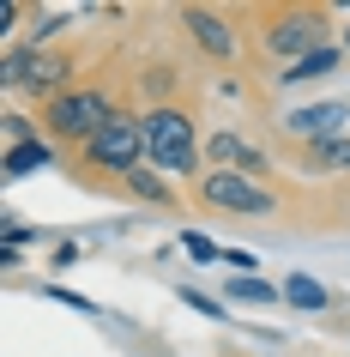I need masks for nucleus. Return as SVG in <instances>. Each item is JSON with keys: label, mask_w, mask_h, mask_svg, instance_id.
<instances>
[{"label": "nucleus", "mask_w": 350, "mask_h": 357, "mask_svg": "<svg viewBox=\"0 0 350 357\" xmlns=\"http://www.w3.org/2000/svg\"><path fill=\"white\" fill-rule=\"evenodd\" d=\"M193 194H200V206L223 212V218H272L278 212V194L260 176H241V169H205L193 182Z\"/></svg>", "instance_id": "nucleus-4"}, {"label": "nucleus", "mask_w": 350, "mask_h": 357, "mask_svg": "<svg viewBox=\"0 0 350 357\" xmlns=\"http://www.w3.org/2000/svg\"><path fill=\"white\" fill-rule=\"evenodd\" d=\"M73 79V55H61V49H6V61H0V85L6 91H31V97H49L55 103L61 91H73L67 85Z\"/></svg>", "instance_id": "nucleus-6"}, {"label": "nucleus", "mask_w": 350, "mask_h": 357, "mask_svg": "<svg viewBox=\"0 0 350 357\" xmlns=\"http://www.w3.org/2000/svg\"><path fill=\"white\" fill-rule=\"evenodd\" d=\"M121 188H127L133 200H139V206H175V194H169L164 169H151V164H139V169L127 176V182H121Z\"/></svg>", "instance_id": "nucleus-14"}, {"label": "nucleus", "mask_w": 350, "mask_h": 357, "mask_svg": "<svg viewBox=\"0 0 350 357\" xmlns=\"http://www.w3.org/2000/svg\"><path fill=\"white\" fill-rule=\"evenodd\" d=\"M205 146H200V121L187 109H175V103H157V109H145V164L164 169V176H175V182H200Z\"/></svg>", "instance_id": "nucleus-1"}, {"label": "nucleus", "mask_w": 350, "mask_h": 357, "mask_svg": "<svg viewBox=\"0 0 350 357\" xmlns=\"http://www.w3.org/2000/svg\"><path fill=\"white\" fill-rule=\"evenodd\" d=\"M182 24L212 61H236V31L223 24V13H212V6H182Z\"/></svg>", "instance_id": "nucleus-9"}, {"label": "nucleus", "mask_w": 350, "mask_h": 357, "mask_svg": "<svg viewBox=\"0 0 350 357\" xmlns=\"http://www.w3.org/2000/svg\"><path fill=\"white\" fill-rule=\"evenodd\" d=\"M223 297L230 303H260V309H272V303H284V284H266V279H241V273H230V284H223Z\"/></svg>", "instance_id": "nucleus-15"}, {"label": "nucleus", "mask_w": 350, "mask_h": 357, "mask_svg": "<svg viewBox=\"0 0 350 357\" xmlns=\"http://www.w3.org/2000/svg\"><path fill=\"white\" fill-rule=\"evenodd\" d=\"M278 128L290 133L296 146H314V139H338L350 133V103H308V109H284Z\"/></svg>", "instance_id": "nucleus-7"}, {"label": "nucleus", "mask_w": 350, "mask_h": 357, "mask_svg": "<svg viewBox=\"0 0 350 357\" xmlns=\"http://www.w3.org/2000/svg\"><path fill=\"white\" fill-rule=\"evenodd\" d=\"M284 309H302V315H326L332 309V291L320 279H308V273H290L284 279Z\"/></svg>", "instance_id": "nucleus-13"}, {"label": "nucleus", "mask_w": 350, "mask_h": 357, "mask_svg": "<svg viewBox=\"0 0 350 357\" xmlns=\"http://www.w3.org/2000/svg\"><path fill=\"white\" fill-rule=\"evenodd\" d=\"M223 266H236L241 279H248V273L260 266V255H248V248H223Z\"/></svg>", "instance_id": "nucleus-19"}, {"label": "nucleus", "mask_w": 350, "mask_h": 357, "mask_svg": "<svg viewBox=\"0 0 350 357\" xmlns=\"http://www.w3.org/2000/svg\"><path fill=\"white\" fill-rule=\"evenodd\" d=\"M139 164H145V115L115 109L109 121L97 128V139L85 146V169H103V176H121V182H127Z\"/></svg>", "instance_id": "nucleus-5"}, {"label": "nucleus", "mask_w": 350, "mask_h": 357, "mask_svg": "<svg viewBox=\"0 0 350 357\" xmlns=\"http://www.w3.org/2000/svg\"><path fill=\"white\" fill-rule=\"evenodd\" d=\"M42 297H55V303H67V309H79V315H103V309H97L91 297H79V291H67V284H49V291H42Z\"/></svg>", "instance_id": "nucleus-18"}, {"label": "nucleus", "mask_w": 350, "mask_h": 357, "mask_svg": "<svg viewBox=\"0 0 350 357\" xmlns=\"http://www.w3.org/2000/svg\"><path fill=\"white\" fill-rule=\"evenodd\" d=\"M344 67V43H326V49H314L308 61H296L290 73H278V85H314V79H326Z\"/></svg>", "instance_id": "nucleus-12"}, {"label": "nucleus", "mask_w": 350, "mask_h": 357, "mask_svg": "<svg viewBox=\"0 0 350 357\" xmlns=\"http://www.w3.org/2000/svg\"><path fill=\"white\" fill-rule=\"evenodd\" d=\"M182 248H187V261H223V248L212 236H200V230H182Z\"/></svg>", "instance_id": "nucleus-16"}, {"label": "nucleus", "mask_w": 350, "mask_h": 357, "mask_svg": "<svg viewBox=\"0 0 350 357\" xmlns=\"http://www.w3.org/2000/svg\"><path fill=\"white\" fill-rule=\"evenodd\" d=\"M109 115H115V103H109V91H103V85H73V91H61L55 103H42V139L85 151Z\"/></svg>", "instance_id": "nucleus-3"}, {"label": "nucleus", "mask_w": 350, "mask_h": 357, "mask_svg": "<svg viewBox=\"0 0 350 357\" xmlns=\"http://www.w3.org/2000/svg\"><path fill=\"white\" fill-rule=\"evenodd\" d=\"M260 49L290 73L296 61H308L314 49H326V6H272L260 24Z\"/></svg>", "instance_id": "nucleus-2"}, {"label": "nucleus", "mask_w": 350, "mask_h": 357, "mask_svg": "<svg viewBox=\"0 0 350 357\" xmlns=\"http://www.w3.org/2000/svg\"><path fill=\"white\" fill-rule=\"evenodd\" d=\"M302 169H308V176H350V133L302 146Z\"/></svg>", "instance_id": "nucleus-10"}, {"label": "nucleus", "mask_w": 350, "mask_h": 357, "mask_svg": "<svg viewBox=\"0 0 350 357\" xmlns=\"http://www.w3.org/2000/svg\"><path fill=\"white\" fill-rule=\"evenodd\" d=\"M55 164V139H24V146H6V182H24L37 169Z\"/></svg>", "instance_id": "nucleus-11"}, {"label": "nucleus", "mask_w": 350, "mask_h": 357, "mask_svg": "<svg viewBox=\"0 0 350 357\" xmlns=\"http://www.w3.org/2000/svg\"><path fill=\"white\" fill-rule=\"evenodd\" d=\"M205 158H212V169H241V176H272V158L266 151H254L241 133H230V128H218L212 139H205Z\"/></svg>", "instance_id": "nucleus-8"}, {"label": "nucleus", "mask_w": 350, "mask_h": 357, "mask_svg": "<svg viewBox=\"0 0 350 357\" xmlns=\"http://www.w3.org/2000/svg\"><path fill=\"white\" fill-rule=\"evenodd\" d=\"M182 303L193 309V315H212V321H223V303L212 297V291H193V284H182Z\"/></svg>", "instance_id": "nucleus-17"}, {"label": "nucleus", "mask_w": 350, "mask_h": 357, "mask_svg": "<svg viewBox=\"0 0 350 357\" xmlns=\"http://www.w3.org/2000/svg\"><path fill=\"white\" fill-rule=\"evenodd\" d=\"M344 55H350V31H344Z\"/></svg>", "instance_id": "nucleus-21"}, {"label": "nucleus", "mask_w": 350, "mask_h": 357, "mask_svg": "<svg viewBox=\"0 0 350 357\" xmlns=\"http://www.w3.org/2000/svg\"><path fill=\"white\" fill-rule=\"evenodd\" d=\"M55 266H79V243H61L55 248Z\"/></svg>", "instance_id": "nucleus-20"}]
</instances>
